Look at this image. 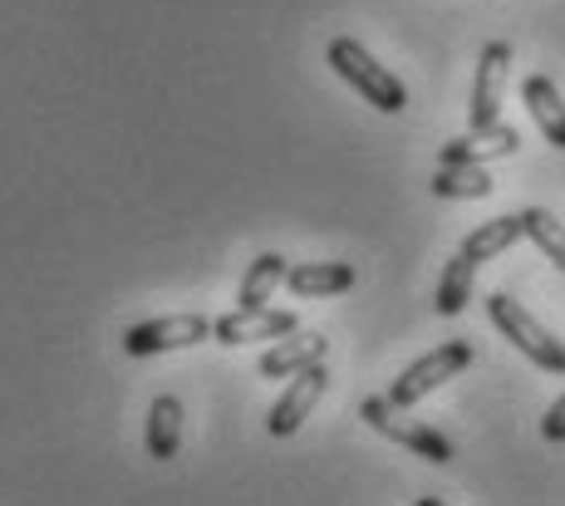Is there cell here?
<instances>
[{
	"label": "cell",
	"instance_id": "cell-19",
	"mask_svg": "<svg viewBox=\"0 0 565 506\" xmlns=\"http://www.w3.org/2000/svg\"><path fill=\"white\" fill-rule=\"evenodd\" d=\"M541 438H546V443H565V394L546 408V418H541Z\"/></svg>",
	"mask_w": 565,
	"mask_h": 506
},
{
	"label": "cell",
	"instance_id": "cell-16",
	"mask_svg": "<svg viewBox=\"0 0 565 506\" xmlns=\"http://www.w3.org/2000/svg\"><path fill=\"white\" fill-rule=\"evenodd\" d=\"M286 256H276V251H266V256H256L252 261V271H246V281H242V295H236V305L242 310H260L270 295H276V286H286Z\"/></svg>",
	"mask_w": 565,
	"mask_h": 506
},
{
	"label": "cell",
	"instance_id": "cell-12",
	"mask_svg": "<svg viewBox=\"0 0 565 506\" xmlns=\"http://www.w3.org/2000/svg\"><path fill=\"white\" fill-rule=\"evenodd\" d=\"M516 148H521L516 128L492 123V128H482V133H467V138L443 143V163H492V158H512Z\"/></svg>",
	"mask_w": 565,
	"mask_h": 506
},
{
	"label": "cell",
	"instance_id": "cell-15",
	"mask_svg": "<svg viewBox=\"0 0 565 506\" xmlns=\"http://www.w3.org/2000/svg\"><path fill=\"white\" fill-rule=\"evenodd\" d=\"M433 192L448 202H482L492 192V172L487 163H443L433 177Z\"/></svg>",
	"mask_w": 565,
	"mask_h": 506
},
{
	"label": "cell",
	"instance_id": "cell-11",
	"mask_svg": "<svg viewBox=\"0 0 565 506\" xmlns=\"http://www.w3.org/2000/svg\"><path fill=\"white\" fill-rule=\"evenodd\" d=\"M286 286L296 300H324L340 295L354 286V266L344 261H306V266H286Z\"/></svg>",
	"mask_w": 565,
	"mask_h": 506
},
{
	"label": "cell",
	"instance_id": "cell-2",
	"mask_svg": "<svg viewBox=\"0 0 565 506\" xmlns=\"http://www.w3.org/2000/svg\"><path fill=\"white\" fill-rule=\"evenodd\" d=\"M487 320H492L497 330H502L507 340L516 344L521 354H526L536 369H546V374H565V344L551 335L546 325H541L536 315H531L521 300H512V295H502V290H492L487 295Z\"/></svg>",
	"mask_w": 565,
	"mask_h": 506
},
{
	"label": "cell",
	"instance_id": "cell-1",
	"mask_svg": "<svg viewBox=\"0 0 565 506\" xmlns=\"http://www.w3.org/2000/svg\"><path fill=\"white\" fill-rule=\"evenodd\" d=\"M324 60H330V69L340 74L344 84H354V89H360L379 114H404V109H408V89H404V84H398L394 74H388L374 55H369L360 40L340 35V40L330 45V55H324Z\"/></svg>",
	"mask_w": 565,
	"mask_h": 506
},
{
	"label": "cell",
	"instance_id": "cell-6",
	"mask_svg": "<svg viewBox=\"0 0 565 506\" xmlns=\"http://www.w3.org/2000/svg\"><path fill=\"white\" fill-rule=\"evenodd\" d=\"M212 335V320L206 315H168V320H143L124 335V349L134 359H153V354L168 349H188V344H202Z\"/></svg>",
	"mask_w": 565,
	"mask_h": 506
},
{
	"label": "cell",
	"instance_id": "cell-9",
	"mask_svg": "<svg viewBox=\"0 0 565 506\" xmlns=\"http://www.w3.org/2000/svg\"><path fill=\"white\" fill-rule=\"evenodd\" d=\"M324 354H330V340H324V335H300V330H290V335H280L266 354H260V369L256 374H260V379H290V374L320 364Z\"/></svg>",
	"mask_w": 565,
	"mask_h": 506
},
{
	"label": "cell",
	"instance_id": "cell-10",
	"mask_svg": "<svg viewBox=\"0 0 565 506\" xmlns=\"http://www.w3.org/2000/svg\"><path fill=\"white\" fill-rule=\"evenodd\" d=\"M521 104H526V114L536 118L541 138H546L551 148H565V99L556 94V84H551L546 74H526V79H521Z\"/></svg>",
	"mask_w": 565,
	"mask_h": 506
},
{
	"label": "cell",
	"instance_id": "cell-18",
	"mask_svg": "<svg viewBox=\"0 0 565 506\" xmlns=\"http://www.w3.org/2000/svg\"><path fill=\"white\" fill-rule=\"evenodd\" d=\"M521 232H526L531 241H536V251L565 276V226L551 217L546 207H526V212H521Z\"/></svg>",
	"mask_w": 565,
	"mask_h": 506
},
{
	"label": "cell",
	"instance_id": "cell-5",
	"mask_svg": "<svg viewBox=\"0 0 565 506\" xmlns=\"http://www.w3.org/2000/svg\"><path fill=\"white\" fill-rule=\"evenodd\" d=\"M507 64H512V45L507 40H487L482 60H477V84H472V114L467 128L482 133V128L502 123V89H507Z\"/></svg>",
	"mask_w": 565,
	"mask_h": 506
},
{
	"label": "cell",
	"instance_id": "cell-7",
	"mask_svg": "<svg viewBox=\"0 0 565 506\" xmlns=\"http://www.w3.org/2000/svg\"><path fill=\"white\" fill-rule=\"evenodd\" d=\"M324 389H330V374H324V359L320 364H310V369H300V374H290V389L276 398V408H270V418H266V428L276 438H290V433H300V423L315 413V403L324 398Z\"/></svg>",
	"mask_w": 565,
	"mask_h": 506
},
{
	"label": "cell",
	"instance_id": "cell-4",
	"mask_svg": "<svg viewBox=\"0 0 565 506\" xmlns=\"http://www.w3.org/2000/svg\"><path fill=\"white\" fill-rule=\"evenodd\" d=\"M472 364V344L467 340H448L438 344V349H428L423 359H413L404 374H398V384L388 389V398H394L398 408H413L418 398H428L433 389H443L448 379H458V374Z\"/></svg>",
	"mask_w": 565,
	"mask_h": 506
},
{
	"label": "cell",
	"instance_id": "cell-8",
	"mask_svg": "<svg viewBox=\"0 0 565 506\" xmlns=\"http://www.w3.org/2000/svg\"><path fill=\"white\" fill-rule=\"evenodd\" d=\"M290 330H300L296 325V315L290 310H236V315H222L212 325V340L216 344H252V340H280V335H290Z\"/></svg>",
	"mask_w": 565,
	"mask_h": 506
},
{
	"label": "cell",
	"instance_id": "cell-17",
	"mask_svg": "<svg viewBox=\"0 0 565 506\" xmlns=\"http://www.w3.org/2000/svg\"><path fill=\"white\" fill-rule=\"evenodd\" d=\"M472 281H477V261L462 251H452V261L443 266V286H438V315H462L467 300H472Z\"/></svg>",
	"mask_w": 565,
	"mask_h": 506
},
{
	"label": "cell",
	"instance_id": "cell-14",
	"mask_svg": "<svg viewBox=\"0 0 565 506\" xmlns=\"http://www.w3.org/2000/svg\"><path fill=\"white\" fill-rule=\"evenodd\" d=\"M521 236H526V232H521V212H516V217H492V222L477 226V232H467L458 251L472 256V261L482 266V261H497V256H502L507 246H516Z\"/></svg>",
	"mask_w": 565,
	"mask_h": 506
},
{
	"label": "cell",
	"instance_id": "cell-13",
	"mask_svg": "<svg viewBox=\"0 0 565 506\" xmlns=\"http://www.w3.org/2000/svg\"><path fill=\"white\" fill-rule=\"evenodd\" d=\"M182 448V398L158 394L153 408H148V457L172 462Z\"/></svg>",
	"mask_w": 565,
	"mask_h": 506
},
{
	"label": "cell",
	"instance_id": "cell-3",
	"mask_svg": "<svg viewBox=\"0 0 565 506\" xmlns=\"http://www.w3.org/2000/svg\"><path fill=\"white\" fill-rule=\"evenodd\" d=\"M360 418L369 428H379L384 438H394L398 448H408V452H418V457H428V462H438V467H448L452 457H458V448H452V438L448 433H438V428H428V423H418V418H404L398 413V403L394 398H364L360 403Z\"/></svg>",
	"mask_w": 565,
	"mask_h": 506
}]
</instances>
